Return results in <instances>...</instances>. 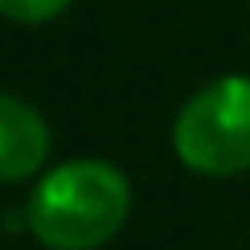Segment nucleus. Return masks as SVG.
Instances as JSON below:
<instances>
[{"label":"nucleus","instance_id":"4","mask_svg":"<svg viewBox=\"0 0 250 250\" xmlns=\"http://www.w3.org/2000/svg\"><path fill=\"white\" fill-rule=\"evenodd\" d=\"M70 8V0H0V17L17 21V25H41L54 21Z\"/></svg>","mask_w":250,"mask_h":250},{"label":"nucleus","instance_id":"1","mask_svg":"<svg viewBox=\"0 0 250 250\" xmlns=\"http://www.w3.org/2000/svg\"><path fill=\"white\" fill-rule=\"evenodd\" d=\"M131 185L107 160H66L37 181L25 205L29 230L49 250H99L123 230Z\"/></svg>","mask_w":250,"mask_h":250},{"label":"nucleus","instance_id":"2","mask_svg":"<svg viewBox=\"0 0 250 250\" xmlns=\"http://www.w3.org/2000/svg\"><path fill=\"white\" fill-rule=\"evenodd\" d=\"M172 148L201 176H238L250 168V78L230 74L201 86L172 123Z\"/></svg>","mask_w":250,"mask_h":250},{"label":"nucleus","instance_id":"3","mask_svg":"<svg viewBox=\"0 0 250 250\" xmlns=\"http://www.w3.org/2000/svg\"><path fill=\"white\" fill-rule=\"evenodd\" d=\"M49 156V127L33 103L0 90V185L29 181Z\"/></svg>","mask_w":250,"mask_h":250}]
</instances>
